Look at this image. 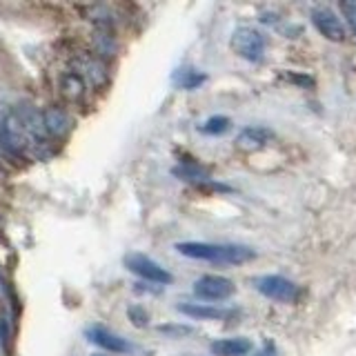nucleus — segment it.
<instances>
[{
    "label": "nucleus",
    "instance_id": "obj_5",
    "mask_svg": "<svg viewBox=\"0 0 356 356\" xmlns=\"http://www.w3.org/2000/svg\"><path fill=\"white\" fill-rule=\"evenodd\" d=\"M122 263H125V267H127L131 274L140 276L143 281H147V283H154V285H170L174 281V276L167 272L163 265H159L154 259H149V256H145V254L129 252L125 259H122Z\"/></svg>",
    "mask_w": 356,
    "mask_h": 356
},
{
    "label": "nucleus",
    "instance_id": "obj_23",
    "mask_svg": "<svg viewBox=\"0 0 356 356\" xmlns=\"http://www.w3.org/2000/svg\"><path fill=\"white\" fill-rule=\"evenodd\" d=\"M5 294H7V283H5V278H3V274H0V300L5 298Z\"/></svg>",
    "mask_w": 356,
    "mask_h": 356
},
{
    "label": "nucleus",
    "instance_id": "obj_22",
    "mask_svg": "<svg viewBox=\"0 0 356 356\" xmlns=\"http://www.w3.org/2000/svg\"><path fill=\"white\" fill-rule=\"evenodd\" d=\"M341 11H343L345 20H348V25L352 27L354 38H356V0H343V3H341Z\"/></svg>",
    "mask_w": 356,
    "mask_h": 356
},
{
    "label": "nucleus",
    "instance_id": "obj_9",
    "mask_svg": "<svg viewBox=\"0 0 356 356\" xmlns=\"http://www.w3.org/2000/svg\"><path fill=\"white\" fill-rule=\"evenodd\" d=\"M40 118H42V129H44V134H47V138L63 140L65 136H70V131L74 129L72 116L58 105L47 107L40 114Z\"/></svg>",
    "mask_w": 356,
    "mask_h": 356
},
{
    "label": "nucleus",
    "instance_id": "obj_2",
    "mask_svg": "<svg viewBox=\"0 0 356 356\" xmlns=\"http://www.w3.org/2000/svg\"><path fill=\"white\" fill-rule=\"evenodd\" d=\"M0 145L14 159H22L31 149V140L22 127L16 107H0Z\"/></svg>",
    "mask_w": 356,
    "mask_h": 356
},
{
    "label": "nucleus",
    "instance_id": "obj_19",
    "mask_svg": "<svg viewBox=\"0 0 356 356\" xmlns=\"http://www.w3.org/2000/svg\"><path fill=\"white\" fill-rule=\"evenodd\" d=\"M159 334H163L165 339H187L194 334V327L192 325H183V323H165V325H159L156 327Z\"/></svg>",
    "mask_w": 356,
    "mask_h": 356
},
{
    "label": "nucleus",
    "instance_id": "obj_1",
    "mask_svg": "<svg viewBox=\"0 0 356 356\" xmlns=\"http://www.w3.org/2000/svg\"><path fill=\"white\" fill-rule=\"evenodd\" d=\"M176 252L196 261H209L216 265H243L256 259V252L245 245H222V243H200L185 241L176 243Z\"/></svg>",
    "mask_w": 356,
    "mask_h": 356
},
{
    "label": "nucleus",
    "instance_id": "obj_13",
    "mask_svg": "<svg viewBox=\"0 0 356 356\" xmlns=\"http://www.w3.org/2000/svg\"><path fill=\"white\" fill-rule=\"evenodd\" d=\"M272 140V131L267 127H245L238 136H236V145L241 149H261L267 143Z\"/></svg>",
    "mask_w": 356,
    "mask_h": 356
},
{
    "label": "nucleus",
    "instance_id": "obj_24",
    "mask_svg": "<svg viewBox=\"0 0 356 356\" xmlns=\"http://www.w3.org/2000/svg\"><path fill=\"white\" fill-rule=\"evenodd\" d=\"M3 341H5V339H3V334H0V350H3Z\"/></svg>",
    "mask_w": 356,
    "mask_h": 356
},
{
    "label": "nucleus",
    "instance_id": "obj_3",
    "mask_svg": "<svg viewBox=\"0 0 356 356\" xmlns=\"http://www.w3.org/2000/svg\"><path fill=\"white\" fill-rule=\"evenodd\" d=\"M265 47H267L265 36L254 27H238L232 33L234 54L250 63H261L265 56Z\"/></svg>",
    "mask_w": 356,
    "mask_h": 356
},
{
    "label": "nucleus",
    "instance_id": "obj_16",
    "mask_svg": "<svg viewBox=\"0 0 356 356\" xmlns=\"http://www.w3.org/2000/svg\"><path fill=\"white\" fill-rule=\"evenodd\" d=\"M172 174L176 178H181V181L185 183H194V185H203V183H209L211 181V176L209 172L205 170V167H200L196 163H181V165H176Z\"/></svg>",
    "mask_w": 356,
    "mask_h": 356
},
{
    "label": "nucleus",
    "instance_id": "obj_20",
    "mask_svg": "<svg viewBox=\"0 0 356 356\" xmlns=\"http://www.w3.org/2000/svg\"><path fill=\"white\" fill-rule=\"evenodd\" d=\"M229 127H232V120L227 116H211L198 129L203 134H209V136H220V134H225Z\"/></svg>",
    "mask_w": 356,
    "mask_h": 356
},
{
    "label": "nucleus",
    "instance_id": "obj_8",
    "mask_svg": "<svg viewBox=\"0 0 356 356\" xmlns=\"http://www.w3.org/2000/svg\"><path fill=\"white\" fill-rule=\"evenodd\" d=\"M85 337H87L89 343L98 345L100 350H105L109 354H127V352H131V345L127 343V339H122L120 334L111 332L105 325H98V323H96V325H89L85 330Z\"/></svg>",
    "mask_w": 356,
    "mask_h": 356
},
{
    "label": "nucleus",
    "instance_id": "obj_21",
    "mask_svg": "<svg viewBox=\"0 0 356 356\" xmlns=\"http://www.w3.org/2000/svg\"><path fill=\"white\" fill-rule=\"evenodd\" d=\"M127 316H129V321H131L136 327H147V325H149V314H147V312H145L143 307H138V305H131V307L127 309Z\"/></svg>",
    "mask_w": 356,
    "mask_h": 356
},
{
    "label": "nucleus",
    "instance_id": "obj_18",
    "mask_svg": "<svg viewBox=\"0 0 356 356\" xmlns=\"http://www.w3.org/2000/svg\"><path fill=\"white\" fill-rule=\"evenodd\" d=\"M205 74H200L198 70H192V67H187V70H178L174 74V83L176 87H181V89H196L205 83Z\"/></svg>",
    "mask_w": 356,
    "mask_h": 356
},
{
    "label": "nucleus",
    "instance_id": "obj_7",
    "mask_svg": "<svg viewBox=\"0 0 356 356\" xmlns=\"http://www.w3.org/2000/svg\"><path fill=\"white\" fill-rule=\"evenodd\" d=\"M234 292H236V285L218 274H205L194 283V294L200 300H227Z\"/></svg>",
    "mask_w": 356,
    "mask_h": 356
},
{
    "label": "nucleus",
    "instance_id": "obj_4",
    "mask_svg": "<svg viewBox=\"0 0 356 356\" xmlns=\"http://www.w3.org/2000/svg\"><path fill=\"white\" fill-rule=\"evenodd\" d=\"M254 287L259 289V292L274 300V303H285V305H292L294 300L298 298V287L296 283H292L289 278L281 276V274H265V276H259L254 281Z\"/></svg>",
    "mask_w": 356,
    "mask_h": 356
},
{
    "label": "nucleus",
    "instance_id": "obj_15",
    "mask_svg": "<svg viewBox=\"0 0 356 356\" xmlns=\"http://www.w3.org/2000/svg\"><path fill=\"white\" fill-rule=\"evenodd\" d=\"M92 44H94V56L100 60L105 58H114L118 51V42L111 36L109 29H96L92 36Z\"/></svg>",
    "mask_w": 356,
    "mask_h": 356
},
{
    "label": "nucleus",
    "instance_id": "obj_12",
    "mask_svg": "<svg viewBox=\"0 0 356 356\" xmlns=\"http://www.w3.org/2000/svg\"><path fill=\"white\" fill-rule=\"evenodd\" d=\"M209 350L214 356H245L252 352V341L245 337L234 339H216L209 345Z\"/></svg>",
    "mask_w": 356,
    "mask_h": 356
},
{
    "label": "nucleus",
    "instance_id": "obj_25",
    "mask_svg": "<svg viewBox=\"0 0 356 356\" xmlns=\"http://www.w3.org/2000/svg\"><path fill=\"white\" fill-rule=\"evenodd\" d=\"M92 356H111V354H100V352H98V354H92Z\"/></svg>",
    "mask_w": 356,
    "mask_h": 356
},
{
    "label": "nucleus",
    "instance_id": "obj_10",
    "mask_svg": "<svg viewBox=\"0 0 356 356\" xmlns=\"http://www.w3.org/2000/svg\"><path fill=\"white\" fill-rule=\"evenodd\" d=\"M312 22L318 29L323 38H327L332 42H343L345 40V27L341 18L334 14L330 7H316L312 9Z\"/></svg>",
    "mask_w": 356,
    "mask_h": 356
},
{
    "label": "nucleus",
    "instance_id": "obj_17",
    "mask_svg": "<svg viewBox=\"0 0 356 356\" xmlns=\"http://www.w3.org/2000/svg\"><path fill=\"white\" fill-rule=\"evenodd\" d=\"M85 18L92 20L96 25V29H109L111 31V25H114V14H111V9L105 5L85 7Z\"/></svg>",
    "mask_w": 356,
    "mask_h": 356
},
{
    "label": "nucleus",
    "instance_id": "obj_6",
    "mask_svg": "<svg viewBox=\"0 0 356 356\" xmlns=\"http://www.w3.org/2000/svg\"><path fill=\"white\" fill-rule=\"evenodd\" d=\"M72 72H76L85 81V85H92L94 89L105 87L109 81L105 60L96 58L94 54H78L72 60Z\"/></svg>",
    "mask_w": 356,
    "mask_h": 356
},
{
    "label": "nucleus",
    "instance_id": "obj_11",
    "mask_svg": "<svg viewBox=\"0 0 356 356\" xmlns=\"http://www.w3.org/2000/svg\"><path fill=\"white\" fill-rule=\"evenodd\" d=\"M176 309L181 312V314H185L189 318H196V321H222L229 316L227 309L214 307L209 303H178Z\"/></svg>",
    "mask_w": 356,
    "mask_h": 356
},
{
    "label": "nucleus",
    "instance_id": "obj_14",
    "mask_svg": "<svg viewBox=\"0 0 356 356\" xmlns=\"http://www.w3.org/2000/svg\"><path fill=\"white\" fill-rule=\"evenodd\" d=\"M60 94L70 100V103H81L87 94V85L76 72H65L60 76Z\"/></svg>",
    "mask_w": 356,
    "mask_h": 356
}]
</instances>
